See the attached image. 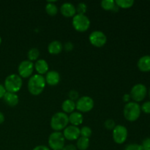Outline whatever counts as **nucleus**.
Segmentation results:
<instances>
[{
	"instance_id": "obj_14",
	"label": "nucleus",
	"mask_w": 150,
	"mask_h": 150,
	"mask_svg": "<svg viewBox=\"0 0 150 150\" xmlns=\"http://www.w3.org/2000/svg\"><path fill=\"white\" fill-rule=\"evenodd\" d=\"M45 82L50 86H56L60 81V75L55 70L48 71L45 76Z\"/></svg>"
},
{
	"instance_id": "obj_11",
	"label": "nucleus",
	"mask_w": 150,
	"mask_h": 150,
	"mask_svg": "<svg viewBox=\"0 0 150 150\" xmlns=\"http://www.w3.org/2000/svg\"><path fill=\"white\" fill-rule=\"evenodd\" d=\"M89 40L93 46L101 48L106 43L107 38L105 34L101 31H94L89 35Z\"/></svg>"
},
{
	"instance_id": "obj_20",
	"label": "nucleus",
	"mask_w": 150,
	"mask_h": 150,
	"mask_svg": "<svg viewBox=\"0 0 150 150\" xmlns=\"http://www.w3.org/2000/svg\"><path fill=\"white\" fill-rule=\"evenodd\" d=\"M76 103L70 99H67L62 104V109L65 114H71L76 109Z\"/></svg>"
},
{
	"instance_id": "obj_38",
	"label": "nucleus",
	"mask_w": 150,
	"mask_h": 150,
	"mask_svg": "<svg viewBox=\"0 0 150 150\" xmlns=\"http://www.w3.org/2000/svg\"><path fill=\"white\" fill-rule=\"evenodd\" d=\"M4 120H5V118H4V114H3L2 112H1V111H0V125L2 124V123L4 122Z\"/></svg>"
},
{
	"instance_id": "obj_17",
	"label": "nucleus",
	"mask_w": 150,
	"mask_h": 150,
	"mask_svg": "<svg viewBox=\"0 0 150 150\" xmlns=\"http://www.w3.org/2000/svg\"><path fill=\"white\" fill-rule=\"evenodd\" d=\"M4 103L10 107H15L19 102V98L16 93L7 92L3 98Z\"/></svg>"
},
{
	"instance_id": "obj_34",
	"label": "nucleus",
	"mask_w": 150,
	"mask_h": 150,
	"mask_svg": "<svg viewBox=\"0 0 150 150\" xmlns=\"http://www.w3.org/2000/svg\"><path fill=\"white\" fill-rule=\"evenodd\" d=\"M6 92H7V91H6L4 85H2L0 83V99H1V98H4V95H5Z\"/></svg>"
},
{
	"instance_id": "obj_32",
	"label": "nucleus",
	"mask_w": 150,
	"mask_h": 150,
	"mask_svg": "<svg viewBox=\"0 0 150 150\" xmlns=\"http://www.w3.org/2000/svg\"><path fill=\"white\" fill-rule=\"evenodd\" d=\"M68 96L69 99L71 100H77L79 99V92L76 90H71L69 92Z\"/></svg>"
},
{
	"instance_id": "obj_40",
	"label": "nucleus",
	"mask_w": 150,
	"mask_h": 150,
	"mask_svg": "<svg viewBox=\"0 0 150 150\" xmlns=\"http://www.w3.org/2000/svg\"><path fill=\"white\" fill-rule=\"evenodd\" d=\"M1 36H0V45H1Z\"/></svg>"
},
{
	"instance_id": "obj_39",
	"label": "nucleus",
	"mask_w": 150,
	"mask_h": 150,
	"mask_svg": "<svg viewBox=\"0 0 150 150\" xmlns=\"http://www.w3.org/2000/svg\"><path fill=\"white\" fill-rule=\"evenodd\" d=\"M148 94H149V98H150V88H149V92H148Z\"/></svg>"
},
{
	"instance_id": "obj_26",
	"label": "nucleus",
	"mask_w": 150,
	"mask_h": 150,
	"mask_svg": "<svg viewBox=\"0 0 150 150\" xmlns=\"http://www.w3.org/2000/svg\"><path fill=\"white\" fill-rule=\"evenodd\" d=\"M92 134V129L90 128L88 126H84V127H81L80 129V135L81 137L87 138V139H89L91 136Z\"/></svg>"
},
{
	"instance_id": "obj_9",
	"label": "nucleus",
	"mask_w": 150,
	"mask_h": 150,
	"mask_svg": "<svg viewBox=\"0 0 150 150\" xmlns=\"http://www.w3.org/2000/svg\"><path fill=\"white\" fill-rule=\"evenodd\" d=\"M128 136L127 129L125 126L118 125L113 130V139L117 144H122L126 142Z\"/></svg>"
},
{
	"instance_id": "obj_8",
	"label": "nucleus",
	"mask_w": 150,
	"mask_h": 150,
	"mask_svg": "<svg viewBox=\"0 0 150 150\" xmlns=\"http://www.w3.org/2000/svg\"><path fill=\"white\" fill-rule=\"evenodd\" d=\"M93 99L89 96H83L77 100L76 103V108L80 113L89 112L94 108Z\"/></svg>"
},
{
	"instance_id": "obj_15",
	"label": "nucleus",
	"mask_w": 150,
	"mask_h": 150,
	"mask_svg": "<svg viewBox=\"0 0 150 150\" xmlns=\"http://www.w3.org/2000/svg\"><path fill=\"white\" fill-rule=\"evenodd\" d=\"M138 68L144 73L150 72V55H145L141 57L137 63Z\"/></svg>"
},
{
	"instance_id": "obj_35",
	"label": "nucleus",
	"mask_w": 150,
	"mask_h": 150,
	"mask_svg": "<svg viewBox=\"0 0 150 150\" xmlns=\"http://www.w3.org/2000/svg\"><path fill=\"white\" fill-rule=\"evenodd\" d=\"M62 150H77V148L73 144H67L64 146Z\"/></svg>"
},
{
	"instance_id": "obj_25",
	"label": "nucleus",
	"mask_w": 150,
	"mask_h": 150,
	"mask_svg": "<svg viewBox=\"0 0 150 150\" xmlns=\"http://www.w3.org/2000/svg\"><path fill=\"white\" fill-rule=\"evenodd\" d=\"M101 7L105 10H111L112 11L113 9L115 7L116 4L115 1L113 0H103L101 1Z\"/></svg>"
},
{
	"instance_id": "obj_3",
	"label": "nucleus",
	"mask_w": 150,
	"mask_h": 150,
	"mask_svg": "<svg viewBox=\"0 0 150 150\" xmlns=\"http://www.w3.org/2000/svg\"><path fill=\"white\" fill-rule=\"evenodd\" d=\"M69 119L67 114L57 112L53 115L51 120V127L54 131L60 132L68 126Z\"/></svg>"
},
{
	"instance_id": "obj_36",
	"label": "nucleus",
	"mask_w": 150,
	"mask_h": 150,
	"mask_svg": "<svg viewBox=\"0 0 150 150\" xmlns=\"http://www.w3.org/2000/svg\"><path fill=\"white\" fill-rule=\"evenodd\" d=\"M32 150H51V149L44 145H39V146H35Z\"/></svg>"
},
{
	"instance_id": "obj_33",
	"label": "nucleus",
	"mask_w": 150,
	"mask_h": 150,
	"mask_svg": "<svg viewBox=\"0 0 150 150\" xmlns=\"http://www.w3.org/2000/svg\"><path fill=\"white\" fill-rule=\"evenodd\" d=\"M63 48H64V50H65V51H70L73 49V44L71 42H67L65 44H64V45Z\"/></svg>"
},
{
	"instance_id": "obj_37",
	"label": "nucleus",
	"mask_w": 150,
	"mask_h": 150,
	"mask_svg": "<svg viewBox=\"0 0 150 150\" xmlns=\"http://www.w3.org/2000/svg\"><path fill=\"white\" fill-rule=\"evenodd\" d=\"M122 99H123V101L125 103H129L130 102V99H131V98H130V94H125L124 95H123L122 97Z\"/></svg>"
},
{
	"instance_id": "obj_13",
	"label": "nucleus",
	"mask_w": 150,
	"mask_h": 150,
	"mask_svg": "<svg viewBox=\"0 0 150 150\" xmlns=\"http://www.w3.org/2000/svg\"><path fill=\"white\" fill-rule=\"evenodd\" d=\"M60 12L62 15L66 18H73L76 15V7L73 4L69 2H65L62 4Z\"/></svg>"
},
{
	"instance_id": "obj_18",
	"label": "nucleus",
	"mask_w": 150,
	"mask_h": 150,
	"mask_svg": "<svg viewBox=\"0 0 150 150\" xmlns=\"http://www.w3.org/2000/svg\"><path fill=\"white\" fill-rule=\"evenodd\" d=\"M63 50V45L58 40H54L48 44V51L52 55L59 54Z\"/></svg>"
},
{
	"instance_id": "obj_21",
	"label": "nucleus",
	"mask_w": 150,
	"mask_h": 150,
	"mask_svg": "<svg viewBox=\"0 0 150 150\" xmlns=\"http://www.w3.org/2000/svg\"><path fill=\"white\" fill-rule=\"evenodd\" d=\"M54 2H56V1H48V3L45 5V12L51 16H56L58 13V7Z\"/></svg>"
},
{
	"instance_id": "obj_30",
	"label": "nucleus",
	"mask_w": 150,
	"mask_h": 150,
	"mask_svg": "<svg viewBox=\"0 0 150 150\" xmlns=\"http://www.w3.org/2000/svg\"><path fill=\"white\" fill-rule=\"evenodd\" d=\"M124 150H142V147L141 144H130L127 145Z\"/></svg>"
},
{
	"instance_id": "obj_28",
	"label": "nucleus",
	"mask_w": 150,
	"mask_h": 150,
	"mask_svg": "<svg viewBox=\"0 0 150 150\" xmlns=\"http://www.w3.org/2000/svg\"><path fill=\"white\" fill-rule=\"evenodd\" d=\"M104 126H105V127L107 129V130H114V128L116 126L115 122H114L113 120L108 119V120H107L105 122V123H104Z\"/></svg>"
},
{
	"instance_id": "obj_1",
	"label": "nucleus",
	"mask_w": 150,
	"mask_h": 150,
	"mask_svg": "<svg viewBox=\"0 0 150 150\" xmlns=\"http://www.w3.org/2000/svg\"><path fill=\"white\" fill-rule=\"evenodd\" d=\"M45 85L46 82L43 76L39 74L32 75L28 81V90L31 95L38 96L43 92Z\"/></svg>"
},
{
	"instance_id": "obj_2",
	"label": "nucleus",
	"mask_w": 150,
	"mask_h": 150,
	"mask_svg": "<svg viewBox=\"0 0 150 150\" xmlns=\"http://www.w3.org/2000/svg\"><path fill=\"white\" fill-rule=\"evenodd\" d=\"M141 113H142L141 106L138 103L134 101L126 103L123 110L125 118L129 122L136 121L140 117Z\"/></svg>"
},
{
	"instance_id": "obj_10",
	"label": "nucleus",
	"mask_w": 150,
	"mask_h": 150,
	"mask_svg": "<svg viewBox=\"0 0 150 150\" xmlns=\"http://www.w3.org/2000/svg\"><path fill=\"white\" fill-rule=\"evenodd\" d=\"M34 64L29 60H24L19 64L18 67V76L21 79H27L32 76L34 72Z\"/></svg>"
},
{
	"instance_id": "obj_19",
	"label": "nucleus",
	"mask_w": 150,
	"mask_h": 150,
	"mask_svg": "<svg viewBox=\"0 0 150 150\" xmlns=\"http://www.w3.org/2000/svg\"><path fill=\"white\" fill-rule=\"evenodd\" d=\"M68 119L69 122L71 124V125L76 126V127L81 125L83 121V115L81 113L79 112V111H74V112L71 113L68 117Z\"/></svg>"
},
{
	"instance_id": "obj_7",
	"label": "nucleus",
	"mask_w": 150,
	"mask_h": 150,
	"mask_svg": "<svg viewBox=\"0 0 150 150\" xmlns=\"http://www.w3.org/2000/svg\"><path fill=\"white\" fill-rule=\"evenodd\" d=\"M147 95V89L144 84L137 83L132 87L130 90V98L134 100V102L139 103L144 100Z\"/></svg>"
},
{
	"instance_id": "obj_6",
	"label": "nucleus",
	"mask_w": 150,
	"mask_h": 150,
	"mask_svg": "<svg viewBox=\"0 0 150 150\" xmlns=\"http://www.w3.org/2000/svg\"><path fill=\"white\" fill-rule=\"evenodd\" d=\"M72 24L77 32H84L90 27V21L85 15L76 14L74 17H73Z\"/></svg>"
},
{
	"instance_id": "obj_24",
	"label": "nucleus",
	"mask_w": 150,
	"mask_h": 150,
	"mask_svg": "<svg viewBox=\"0 0 150 150\" xmlns=\"http://www.w3.org/2000/svg\"><path fill=\"white\" fill-rule=\"evenodd\" d=\"M27 57L29 61H37V60H38V58H39L40 57V51L36 48H31V49L28 51Z\"/></svg>"
},
{
	"instance_id": "obj_12",
	"label": "nucleus",
	"mask_w": 150,
	"mask_h": 150,
	"mask_svg": "<svg viewBox=\"0 0 150 150\" xmlns=\"http://www.w3.org/2000/svg\"><path fill=\"white\" fill-rule=\"evenodd\" d=\"M63 136L64 139L68 141L77 140L81 136L80 128L73 125L67 126L63 130Z\"/></svg>"
},
{
	"instance_id": "obj_16",
	"label": "nucleus",
	"mask_w": 150,
	"mask_h": 150,
	"mask_svg": "<svg viewBox=\"0 0 150 150\" xmlns=\"http://www.w3.org/2000/svg\"><path fill=\"white\" fill-rule=\"evenodd\" d=\"M34 67L38 74L43 76L44 74H46L48 72V64L45 60L44 59H38L37 60L35 64H34Z\"/></svg>"
},
{
	"instance_id": "obj_31",
	"label": "nucleus",
	"mask_w": 150,
	"mask_h": 150,
	"mask_svg": "<svg viewBox=\"0 0 150 150\" xmlns=\"http://www.w3.org/2000/svg\"><path fill=\"white\" fill-rule=\"evenodd\" d=\"M141 146L142 147V150H150V138H146L144 139Z\"/></svg>"
},
{
	"instance_id": "obj_4",
	"label": "nucleus",
	"mask_w": 150,
	"mask_h": 150,
	"mask_svg": "<svg viewBox=\"0 0 150 150\" xmlns=\"http://www.w3.org/2000/svg\"><path fill=\"white\" fill-rule=\"evenodd\" d=\"M23 81L22 79L17 74H10L4 80V86L6 91L13 93H17L21 89Z\"/></svg>"
},
{
	"instance_id": "obj_27",
	"label": "nucleus",
	"mask_w": 150,
	"mask_h": 150,
	"mask_svg": "<svg viewBox=\"0 0 150 150\" xmlns=\"http://www.w3.org/2000/svg\"><path fill=\"white\" fill-rule=\"evenodd\" d=\"M76 10V13H77V14L85 15L86 10H87V6H86V4H85V3L81 2L78 4Z\"/></svg>"
},
{
	"instance_id": "obj_23",
	"label": "nucleus",
	"mask_w": 150,
	"mask_h": 150,
	"mask_svg": "<svg viewBox=\"0 0 150 150\" xmlns=\"http://www.w3.org/2000/svg\"><path fill=\"white\" fill-rule=\"evenodd\" d=\"M115 4L119 8L128 9L133 7L134 4L133 0H117L115 1Z\"/></svg>"
},
{
	"instance_id": "obj_22",
	"label": "nucleus",
	"mask_w": 150,
	"mask_h": 150,
	"mask_svg": "<svg viewBox=\"0 0 150 150\" xmlns=\"http://www.w3.org/2000/svg\"><path fill=\"white\" fill-rule=\"evenodd\" d=\"M76 148L79 150H86L89 146V139L84 137H80L77 139Z\"/></svg>"
},
{
	"instance_id": "obj_5",
	"label": "nucleus",
	"mask_w": 150,
	"mask_h": 150,
	"mask_svg": "<svg viewBox=\"0 0 150 150\" xmlns=\"http://www.w3.org/2000/svg\"><path fill=\"white\" fill-rule=\"evenodd\" d=\"M48 142L51 150H62L65 146V139L61 132L54 131L51 133Z\"/></svg>"
},
{
	"instance_id": "obj_29",
	"label": "nucleus",
	"mask_w": 150,
	"mask_h": 150,
	"mask_svg": "<svg viewBox=\"0 0 150 150\" xmlns=\"http://www.w3.org/2000/svg\"><path fill=\"white\" fill-rule=\"evenodd\" d=\"M141 110L145 114H150V101H146V102L144 103L141 106Z\"/></svg>"
}]
</instances>
